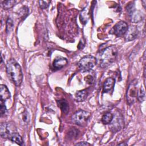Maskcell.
<instances>
[{
	"instance_id": "cell-14",
	"label": "cell",
	"mask_w": 146,
	"mask_h": 146,
	"mask_svg": "<svg viewBox=\"0 0 146 146\" xmlns=\"http://www.w3.org/2000/svg\"><path fill=\"white\" fill-rule=\"evenodd\" d=\"M88 95V91L87 90H83L78 91L75 94V99L78 102H82L84 100Z\"/></svg>"
},
{
	"instance_id": "cell-8",
	"label": "cell",
	"mask_w": 146,
	"mask_h": 146,
	"mask_svg": "<svg viewBox=\"0 0 146 146\" xmlns=\"http://www.w3.org/2000/svg\"><path fill=\"white\" fill-rule=\"evenodd\" d=\"M128 28L127 23L124 21H120L114 26L113 28V33L117 36H122L125 34Z\"/></svg>"
},
{
	"instance_id": "cell-21",
	"label": "cell",
	"mask_w": 146,
	"mask_h": 146,
	"mask_svg": "<svg viewBox=\"0 0 146 146\" xmlns=\"http://www.w3.org/2000/svg\"><path fill=\"white\" fill-rule=\"evenodd\" d=\"M13 21L10 18H9L6 21V32L9 33L13 29Z\"/></svg>"
},
{
	"instance_id": "cell-24",
	"label": "cell",
	"mask_w": 146,
	"mask_h": 146,
	"mask_svg": "<svg viewBox=\"0 0 146 146\" xmlns=\"http://www.w3.org/2000/svg\"><path fill=\"white\" fill-rule=\"evenodd\" d=\"M76 145H90V144L88 143L83 141V142L78 143H77Z\"/></svg>"
},
{
	"instance_id": "cell-19",
	"label": "cell",
	"mask_w": 146,
	"mask_h": 146,
	"mask_svg": "<svg viewBox=\"0 0 146 146\" xmlns=\"http://www.w3.org/2000/svg\"><path fill=\"white\" fill-rule=\"evenodd\" d=\"M137 98L140 102H143L145 99V92L143 87H141L137 94Z\"/></svg>"
},
{
	"instance_id": "cell-15",
	"label": "cell",
	"mask_w": 146,
	"mask_h": 146,
	"mask_svg": "<svg viewBox=\"0 0 146 146\" xmlns=\"http://www.w3.org/2000/svg\"><path fill=\"white\" fill-rule=\"evenodd\" d=\"M58 104L62 111L64 113H67L69 110V106L67 102L64 99H62L58 101Z\"/></svg>"
},
{
	"instance_id": "cell-6",
	"label": "cell",
	"mask_w": 146,
	"mask_h": 146,
	"mask_svg": "<svg viewBox=\"0 0 146 146\" xmlns=\"http://www.w3.org/2000/svg\"><path fill=\"white\" fill-rule=\"evenodd\" d=\"M127 10L132 22L137 23L141 21L143 18L142 13L140 11L135 10L133 4H129L127 7Z\"/></svg>"
},
{
	"instance_id": "cell-23",
	"label": "cell",
	"mask_w": 146,
	"mask_h": 146,
	"mask_svg": "<svg viewBox=\"0 0 146 146\" xmlns=\"http://www.w3.org/2000/svg\"><path fill=\"white\" fill-rule=\"evenodd\" d=\"M0 107H1V115L2 116L6 112V106H5L4 101L1 100Z\"/></svg>"
},
{
	"instance_id": "cell-11",
	"label": "cell",
	"mask_w": 146,
	"mask_h": 146,
	"mask_svg": "<svg viewBox=\"0 0 146 146\" xmlns=\"http://www.w3.org/2000/svg\"><path fill=\"white\" fill-rule=\"evenodd\" d=\"M115 84V79L112 78H107L103 84V91L108 93L113 90Z\"/></svg>"
},
{
	"instance_id": "cell-18",
	"label": "cell",
	"mask_w": 146,
	"mask_h": 146,
	"mask_svg": "<svg viewBox=\"0 0 146 146\" xmlns=\"http://www.w3.org/2000/svg\"><path fill=\"white\" fill-rule=\"evenodd\" d=\"M15 3V1H5L2 2V6L4 9L7 10L11 8Z\"/></svg>"
},
{
	"instance_id": "cell-5",
	"label": "cell",
	"mask_w": 146,
	"mask_h": 146,
	"mask_svg": "<svg viewBox=\"0 0 146 146\" xmlns=\"http://www.w3.org/2000/svg\"><path fill=\"white\" fill-rule=\"evenodd\" d=\"M1 136L3 138L9 139L15 132H17L14 124L11 123H2L1 124Z\"/></svg>"
},
{
	"instance_id": "cell-2",
	"label": "cell",
	"mask_w": 146,
	"mask_h": 146,
	"mask_svg": "<svg viewBox=\"0 0 146 146\" xmlns=\"http://www.w3.org/2000/svg\"><path fill=\"white\" fill-rule=\"evenodd\" d=\"M117 55V49L115 46L106 47L100 52L99 56V64L101 67H106L112 64Z\"/></svg>"
},
{
	"instance_id": "cell-3",
	"label": "cell",
	"mask_w": 146,
	"mask_h": 146,
	"mask_svg": "<svg viewBox=\"0 0 146 146\" xmlns=\"http://www.w3.org/2000/svg\"><path fill=\"white\" fill-rule=\"evenodd\" d=\"M96 64V59L91 55H87L83 57L78 62L79 69L83 71H88L92 70Z\"/></svg>"
},
{
	"instance_id": "cell-9",
	"label": "cell",
	"mask_w": 146,
	"mask_h": 146,
	"mask_svg": "<svg viewBox=\"0 0 146 146\" xmlns=\"http://www.w3.org/2000/svg\"><path fill=\"white\" fill-rule=\"evenodd\" d=\"M110 124L111 130L115 132L121 129L123 126V119L120 115L117 114L116 116H113L112 121Z\"/></svg>"
},
{
	"instance_id": "cell-10",
	"label": "cell",
	"mask_w": 146,
	"mask_h": 146,
	"mask_svg": "<svg viewBox=\"0 0 146 146\" xmlns=\"http://www.w3.org/2000/svg\"><path fill=\"white\" fill-rule=\"evenodd\" d=\"M137 29L135 26H130L128 28L126 33H125L124 37L127 41H131L135 39L137 35Z\"/></svg>"
},
{
	"instance_id": "cell-17",
	"label": "cell",
	"mask_w": 146,
	"mask_h": 146,
	"mask_svg": "<svg viewBox=\"0 0 146 146\" xmlns=\"http://www.w3.org/2000/svg\"><path fill=\"white\" fill-rule=\"evenodd\" d=\"M113 115L111 112H107L104 114L102 117V121L104 124H110L113 119Z\"/></svg>"
},
{
	"instance_id": "cell-1",
	"label": "cell",
	"mask_w": 146,
	"mask_h": 146,
	"mask_svg": "<svg viewBox=\"0 0 146 146\" xmlns=\"http://www.w3.org/2000/svg\"><path fill=\"white\" fill-rule=\"evenodd\" d=\"M6 71L10 79L16 86H19L23 79V73L19 64L14 59H10L6 63Z\"/></svg>"
},
{
	"instance_id": "cell-22",
	"label": "cell",
	"mask_w": 146,
	"mask_h": 146,
	"mask_svg": "<svg viewBox=\"0 0 146 146\" xmlns=\"http://www.w3.org/2000/svg\"><path fill=\"white\" fill-rule=\"evenodd\" d=\"M38 2H39V7L42 9H46L48 7L49 3H50V1H39Z\"/></svg>"
},
{
	"instance_id": "cell-4",
	"label": "cell",
	"mask_w": 146,
	"mask_h": 146,
	"mask_svg": "<svg viewBox=\"0 0 146 146\" xmlns=\"http://www.w3.org/2000/svg\"><path fill=\"white\" fill-rule=\"evenodd\" d=\"M90 113L84 110H79L72 116V121L78 125L82 126L86 124L90 117Z\"/></svg>"
},
{
	"instance_id": "cell-7",
	"label": "cell",
	"mask_w": 146,
	"mask_h": 146,
	"mask_svg": "<svg viewBox=\"0 0 146 146\" xmlns=\"http://www.w3.org/2000/svg\"><path fill=\"white\" fill-rule=\"evenodd\" d=\"M137 94L136 80H134L131 82L127 90V101L129 104H131L135 102V99L137 98Z\"/></svg>"
},
{
	"instance_id": "cell-13",
	"label": "cell",
	"mask_w": 146,
	"mask_h": 146,
	"mask_svg": "<svg viewBox=\"0 0 146 146\" xmlns=\"http://www.w3.org/2000/svg\"><path fill=\"white\" fill-rule=\"evenodd\" d=\"M67 63V60L65 58L60 57L54 60L53 66L56 69H60L65 66Z\"/></svg>"
},
{
	"instance_id": "cell-12",
	"label": "cell",
	"mask_w": 146,
	"mask_h": 146,
	"mask_svg": "<svg viewBox=\"0 0 146 146\" xmlns=\"http://www.w3.org/2000/svg\"><path fill=\"white\" fill-rule=\"evenodd\" d=\"M0 97L1 100L5 102L6 100L9 99L11 97V94L8 90L7 87L4 85L1 84L0 86Z\"/></svg>"
},
{
	"instance_id": "cell-16",
	"label": "cell",
	"mask_w": 146,
	"mask_h": 146,
	"mask_svg": "<svg viewBox=\"0 0 146 146\" xmlns=\"http://www.w3.org/2000/svg\"><path fill=\"white\" fill-rule=\"evenodd\" d=\"M9 139L13 141L15 143H17V144L19 145H22L23 144V139L22 138V137L19 135V134H18L17 132L14 133V134H13L9 138Z\"/></svg>"
},
{
	"instance_id": "cell-20",
	"label": "cell",
	"mask_w": 146,
	"mask_h": 146,
	"mask_svg": "<svg viewBox=\"0 0 146 146\" xmlns=\"http://www.w3.org/2000/svg\"><path fill=\"white\" fill-rule=\"evenodd\" d=\"M22 120L25 123H28L30 121V115L26 110H25L22 115Z\"/></svg>"
}]
</instances>
